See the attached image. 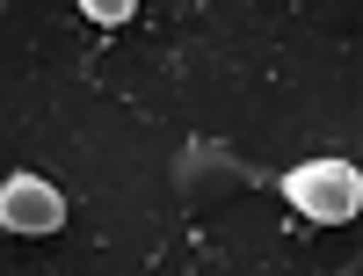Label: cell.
I'll return each mask as SVG.
<instances>
[{
  "label": "cell",
  "mask_w": 363,
  "mask_h": 276,
  "mask_svg": "<svg viewBox=\"0 0 363 276\" xmlns=\"http://www.w3.org/2000/svg\"><path fill=\"white\" fill-rule=\"evenodd\" d=\"M284 197H291L298 219H313V226H349L363 211V175L349 160H306V167L284 175Z\"/></svg>",
  "instance_id": "obj_1"
},
{
  "label": "cell",
  "mask_w": 363,
  "mask_h": 276,
  "mask_svg": "<svg viewBox=\"0 0 363 276\" xmlns=\"http://www.w3.org/2000/svg\"><path fill=\"white\" fill-rule=\"evenodd\" d=\"M87 22H131L124 0H87Z\"/></svg>",
  "instance_id": "obj_3"
},
{
  "label": "cell",
  "mask_w": 363,
  "mask_h": 276,
  "mask_svg": "<svg viewBox=\"0 0 363 276\" xmlns=\"http://www.w3.org/2000/svg\"><path fill=\"white\" fill-rule=\"evenodd\" d=\"M58 226H66V197H58L44 175H8V182H0V233L44 240Z\"/></svg>",
  "instance_id": "obj_2"
}]
</instances>
